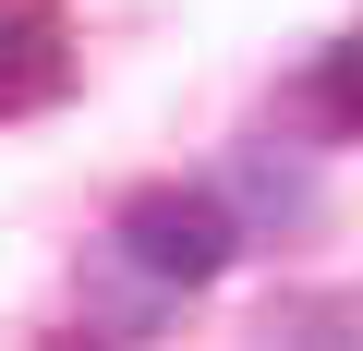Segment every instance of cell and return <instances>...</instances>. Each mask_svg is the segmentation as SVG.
I'll return each instance as SVG.
<instances>
[{"mask_svg":"<svg viewBox=\"0 0 363 351\" xmlns=\"http://www.w3.org/2000/svg\"><path fill=\"white\" fill-rule=\"evenodd\" d=\"M49 351H109V339H85V327H73V339H49Z\"/></svg>","mask_w":363,"mask_h":351,"instance_id":"5b68a950","label":"cell"},{"mask_svg":"<svg viewBox=\"0 0 363 351\" xmlns=\"http://www.w3.org/2000/svg\"><path fill=\"white\" fill-rule=\"evenodd\" d=\"M230 194H242L255 218H303V206H315V182H303V169H279V157H242V169H230Z\"/></svg>","mask_w":363,"mask_h":351,"instance_id":"3957f363","label":"cell"},{"mask_svg":"<svg viewBox=\"0 0 363 351\" xmlns=\"http://www.w3.org/2000/svg\"><path fill=\"white\" fill-rule=\"evenodd\" d=\"M315 97H327V121H339V133H363V37H339V49L315 61Z\"/></svg>","mask_w":363,"mask_h":351,"instance_id":"277c9868","label":"cell"},{"mask_svg":"<svg viewBox=\"0 0 363 351\" xmlns=\"http://www.w3.org/2000/svg\"><path fill=\"white\" fill-rule=\"evenodd\" d=\"M291 351H339V339H291Z\"/></svg>","mask_w":363,"mask_h":351,"instance_id":"8992f818","label":"cell"},{"mask_svg":"<svg viewBox=\"0 0 363 351\" xmlns=\"http://www.w3.org/2000/svg\"><path fill=\"white\" fill-rule=\"evenodd\" d=\"M109 243H121L157 291H206V279L242 255V218H230V194H206V182H133L121 218H109Z\"/></svg>","mask_w":363,"mask_h":351,"instance_id":"6da1fadb","label":"cell"},{"mask_svg":"<svg viewBox=\"0 0 363 351\" xmlns=\"http://www.w3.org/2000/svg\"><path fill=\"white\" fill-rule=\"evenodd\" d=\"M61 13L49 0H0V109H37V97H61Z\"/></svg>","mask_w":363,"mask_h":351,"instance_id":"7a4b0ae2","label":"cell"}]
</instances>
